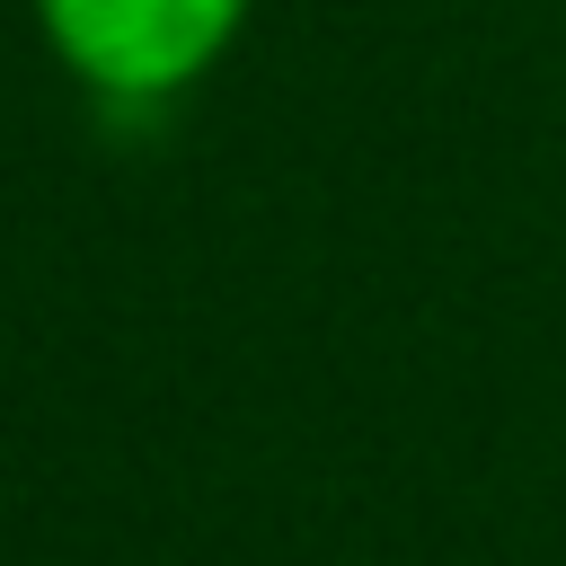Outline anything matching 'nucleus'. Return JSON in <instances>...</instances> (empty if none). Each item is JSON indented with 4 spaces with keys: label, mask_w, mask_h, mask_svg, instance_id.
<instances>
[{
    "label": "nucleus",
    "mask_w": 566,
    "mask_h": 566,
    "mask_svg": "<svg viewBox=\"0 0 566 566\" xmlns=\"http://www.w3.org/2000/svg\"><path fill=\"white\" fill-rule=\"evenodd\" d=\"M248 0H44L53 53L97 97H168L186 88L230 35Z\"/></svg>",
    "instance_id": "f257e3e1"
}]
</instances>
